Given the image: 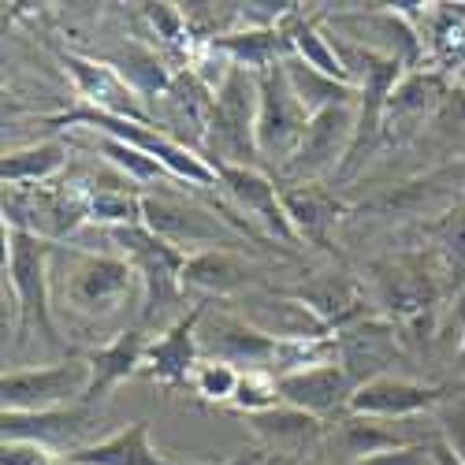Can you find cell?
Here are the masks:
<instances>
[{
	"mask_svg": "<svg viewBox=\"0 0 465 465\" xmlns=\"http://www.w3.org/2000/svg\"><path fill=\"white\" fill-rule=\"evenodd\" d=\"M257 104H261V86L257 74L246 67H231V74L213 94V112H209V134L205 142L216 149L209 164H239V168H257Z\"/></svg>",
	"mask_w": 465,
	"mask_h": 465,
	"instance_id": "5b68a950",
	"label": "cell"
},
{
	"mask_svg": "<svg viewBox=\"0 0 465 465\" xmlns=\"http://www.w3.org/2000/svg\"><path fill=\"white\" fill-rule=\"evenodd\" d=\"M67 465H190L161 454L149 440V420H131L127 429L112 432L108 440L86 443L64 458Z\"/></svg>",
	"mask_w": 465,
	"mask_h": 465,
	"instance_id": "603a6c76",
	"label": "cell"
},
{
	"mask_svg": "<svg viewBox=\"0 0 465 465\" xmlns=\"http://www.w3.org/2000/svg\"><path fill=\"white\" fill-rule=\"evenodd\" d=\"M283 74L294 90V97L302 101V108L309 115L317 112H328V108H346V104H358V86H346V83H335L328 74L305 67L298 56L283 60Z\"/></svg>",
	"mask_w": 465,
	"mask_h": 465,
	"instance_id": "f1b7e54d",
	"label": "cell"
},
{
	"mask_svg": "<svg viewBox=\"0 0 465 465\" xmlns=\"http://www.w3.org/2000/svg\"><path fill=\"white\" fill-rule=\"evenodd\" d=\"M108 64L134 86V94H138L142 101H161V97L168 94L172 79H175L172 67H168V60H164L157 49L138 45V42H127V49H124L120 56H112Z\"/></svg>",
	"mask_w": 465,
	"mask_h": 465,
	"instance_id": "4dcf8cb0",
	"label": "cell"
},
{
	"mask_svg": "<svg viewBox=\"0 0 465 465\" xmlns=\"http://www.w3.org/2000/svg\"><path fill=\"white\" fill-rule=\"evenodd\" d=\"M53 280V305L83 321H108L138 294L142 283L127 257L120 253H94L56 242L49 261Z\"/></svg>",
	"mask_w": 465,
	"mask_h": 465,
	"instance_id": "6da1fadb",
	"label": "cell"
},
{
	"mask_svg": "<svg viewBox=\"0 0 465 465\" xmlns=\"http://www.w3.org/2000/svg\"><path fill=\"white\" fill-rule=\"evenodd\" d=\"M305 465H321V461H305Z\"/></svg>",
	"mask_w": 465,
	"mask_h": 465,
	"instance_id": "7bdbcfd3",
	"label": "cell"
},
{
	"mask_svg": "<svg viewBox=\"0 0 465 465\" xmlns=\"http://www.w3.org/2000/svg\"><path fill=\"white\" fill-rule=\"evenodd\" d=\"M90 395V365L83 361H56L37 369H8L0 380V402L8 413H45L86 406Z\"/></svg>",
	"mask_w": 465,
	"mask_h": 465,
	"instance_id": "52a82bcc",
	"label": "cell"
},
{
	"mask_svg": "<svg viewBox=\"0 0 465 465\" xmlns=\"http://www.w3.org/2000/svg\"><path fill=\"white\" fill-rule=\"evenodd\" d=\"M283 30H287V37H291V53H294L305 67L328 74V79H335V83L354 86V74H351V67H346L339 45L331 42V37H328L313 19H305V15L298 12V15H291V19L283 23Z\"/></svg>",
	"mask_w": 465,
	"mask_h": 465,
	"instance_id": "4316f807",
	"label": "cell"
},
{
	"mask_svg": "<svg viewBox=\"0 0 465 465\" xmlns=\"http://www.w3.org/2000/svg\"><path fill=\"white\" fill-rule=\"evenodd\" d=\"M257 86H261V104H257V153L276 164V172L294 157V149L309 127V115L302 108V101L294 97L287 74H283V64L257 74Z\"/></svg>",
	"mask_w": 465,
	"mask_h": 465,
	"instance_id": "9c48e42d",
	"label": "cell"
},
{
	"mask_svg": "<svg viewBox=\"0 0 465 465\" xmlns=\"http://www.w3.org/2000/svg\"><path fill=\"white\" fill-rule=\"evenodd\" d=\"M94 424L90 406H67V410H45V413H0V436L5 440H26V443H42L56 454H71L86 447Z\"/></svg>",
	"mask_w": 465,
	"mask_h": 465,
	"instance_id": "e0dca14e",
	"label": "cell"
},
{
	"mask_svg": "<svg viewBox=\"0 0 465 465\" xmlns=\"http://www.w3.org/2000/svg\"><path fill=\"white\" fill-rule=\"evenodd\" d=\"M436 235H440V246L447 253L450 264H465V202H458L436 227Z\"/></svg>",
	"mask_w": 465,
	"mask_h": 465,
	"instance_id": "e575fe53",
	"label": "cell"
},
{
	"mask_svg": "<svg viewBox=\"0 0 465 465\" xmlns=\"http://www.w3.org/2000/svg\"><path fill=\"white\" fill-rule=\"evenodd\" d=\"M90 193V223L104 231H120V227H142V198L145 193L127 186H86Z\"/></svg>",
	"mask_w": 465,
	"mask_h": 465,
	"instance_id": "1f68e13d",
	"label": "cell"
},
{
	"mask_svg": "<svg viewBox=\"0 0 465 465\" xmlns=\"http://www.w3.org/2000/svg\"><path fill=\"white\" fill-rule=\"evenodd\" d=\"M429 461H432V447H424V443H410V447H399V450L372 454V458L354 461V465H429Z\"/></svg>",
	"mask_w": 465,
	"mask_h": 465,
	"instance_id": "8d00e7d4",
	"label": "cell"
},
{
	"mask_svg": "<svg viewBox=\"0 0 465 465\" xmlns=\"http://www.w3.org/2000/svg\"><path fill=\"white\" fill-rule=\"evenodd\" d=\"M60 64L67 71V79L74 83V94L83 97V104H90L97 112H108V115H120V120H134V124H153V127H157V115L145 108V101L134 94V86L108 60L60 49Z\"/></svg>",
	"mask_w": 465,
	"mask_h": 465,
	"instance_id": "7c38bea8",
	"label": "cell"
},
{
	"mask_svg": "<svg viewBox=\"0 0 465 465\" xmlns=\"http://www.w3.org/2000/svg\"><path fill=\"white\" fill-rule=\"evenodd\" d=\"M432 465H465V458L450 447V443H432Z\"/></svg>",
	"mask_w": 465,
	"mask_h": 465,
	"instance_id": "74e56055",
	"label": "cell"
},
{
	"mask_svg": "<svg viewBox=\"0 0 465 465\" xmlns=\"http://www.w3.org/2000/svg\"><path fill=\"white\" fill-rule=\"evenodd\" d=\"M372 276H376V294L383 302V317L391 321L417 324L440 302V280L424 257L402 253V257L376 261Z\"/></svg>",
	"mask_w": 465,
	"mask_h": 465,
	"instance_id": "8fae6325",
	"label": "cell"
},
{
	"mask_svg": "<svg viewBox=\"0 0 465 465\" xmlns=\"http://www.w3.org/2000/svg\"><path fill=\"white\" fill-rule=\"evenodd\" d=\"M142 227H149L157 239L172 242L183 253L231 250V235H235L205 205L190 198H168V193H145L142 198Z\"/></svg>",
	"mask_w": 465,
	"mask_h": 465,
	"instance_id": "ba28073f",
	"label": "cell"
},
{
	"mask_svg": "<svg viewBox=\"0 0 465 465\" xmlns=\"http://www.w3.org/2000/svg\"><path fill=\"white\" fill-rule=\"evenodd\" d=\"M272 461H276V458H268V461H264V465H272Z\"/></svg>",
	"mask_w": 465,
	"mask_h": 465,
	"instance_id": "b9f144b4",
	"label": "cell"
},
{
	"mask_svg": "<svg viewBox=\"0 0 465 465\" xmlns=\"http://www.w3.org/2000/svg\"><path fill=\"white\" fill-rule=\"evenodd\" d=\"M205 324L198 328V342H202V358L213 361H227L239 372H272L276 376V354H280V339L268 335L264 328H257L246 317L235 313H216V317H202Z\"/></svg>",
	"mask_w": 465,
	"mask_h": 465,
	"instance_id": "30bf717a",
	"label": "cell"
},
{
	"mask_svg": "<svg viewBox=\"0 0 465 465\" xmlns=\"http://www.w3.org/2000/svg\"><path fill=\"white\" fill-rule=\"evenodd\" d=\"M443 97H447L443 74H436V71H406L399 79V86L391 90V97H387L383 134L395 138V142H406L443 104Z\"/></svg>",
	"mask_w": 465,
	"mask_h": 465,
	"instance_id": "ffe728a7",
	"label": "cell"
},
{
	"mask_svg": "<svg viewBox=\"0 0 465 465\" xmlns=\"http://www.w3.org/2000/svg\"><path fill=\"white\" fill-rule=\"evenodd\" d=\"M49 127H74V131H97V134H108V138H120L134 149H142L145 157L161 161L175 183H186V186H202V190H223L220 186V172L205 161V153L190 149L186 142L164 134L161 127L153 124H134V120H120V115H108V112H97L90 104H79L71 112H60V115H45Z\"/></svg>",
	"mask_w": 465,
	"mask_h": 465,
	"instance_id": "3957f363",
	"label": "cell"
},
{
	"mask_svg": "<svg viewBox=\"0 0 465 465\" xmlns=\"http://www.w3.org/2000/svg\"><path fill=\"white\" fill-rule=\"evenodd\" d=\"M145 351H149V339H145L142 328H124L112 342L94 346V351L86 354V365H90V395H86V406L108 399L124 380H131L134 372H142Z\"/></svg>",
	"mask_w": 465,
	"mask_h": 465,
	"instance_id": "7402d4cb",
	"label": "cell"
},
{
	"mask_svg": "<svg viewBox=\"0 0 465 465\" xmlns=\"http://www.w3.org/2000/svg\"><path fill=\"white\" fill-rule=\"evenodd\" d=\"M220 172V186L227 190V198L235 202L253 223H261L268 235L280 242H298L291 216L283 209V190L268 179L261 168H239V164H213Z\"/></svg>",
	"mask_w": 465,
	"mask_h": 465,
	"instance_id": "9a60e30c",
	"label": "cell"
},
{
	"mask_svg": "<svg viewBox=\"0 0 465 465\" xmlns=\"http://www.w3.org/2000/svg\"><path fill=\"white\" fill-rule=\"evenodd\" d=\"M0 465H67V461H64V454H56L42 443L5 440V447H0Z\"/></svg>",
	"mask_w": 465,
	"mask_h": 465,
	"instance_id": "d590c367",
	"label": "cell"
},
{
	"mask_svg": "<svg viewBox=\"0 0 465 465\" xmlns=\"http://www.w3.org/2000/svg\"><path fill=\"white\" fill-rule=\"evenodd\" d=\"M354 131H358V104L317 112L309 120L294 157L280 168V175L291 179V186H321L324 175L342 172L354 145Z\"/></svg>",
	"mask_w": 465,
	"mask_h": 465,
	"instance_id": "8992f818",
	"label": "cell"
},
{
	"mask_svg": "<svg viewBox=\"0 0 465 465\" xmlns=\"http://www.w3.org/2000/svg\"><path fill=\"white\" fill-rule=\"evenodd\" d=\"M239 380H242V372H239L235 365H227V361H213V358H202V361H198V369H193L190 387L198 391V399L216 402V406H227L231 399H235V391H239Z\"/></svg>",
	"mask_w": 465,
	"mask_h": 465,
	"instance_id": "d6a6232c",
	"label": "cell"
},
{
	"mask_svg": "<svg viewBox=\"0 0 465 465\" xmlns=\"http://www.w3.org/2000/svg\"><path fill=\"white\" fill-rule=\"evenodd\" d=\"M268 458H272L268 450H246V454H235V458L223 461V465H264Z\"/></svg>",
	"mask_w": 465,
	"mask_h": 465,
	"instance_id": "f35d334b",
	"label": "cell"
},
{
	"mask_svg": "<svg viewBox=\"0 0 465 465\" xmlns=\"http://www.w3.org/2000/svg\"><path fill=\"white\" fill-rule=\"evenodd\" d=\"M257 280V264L235 250H202L183 264V291H205L216 298L239 294Z\"/></svg>",
	"mask_w": 465,
	"mask_h": 465,
	"instance_id": "cb8c5ba5",
	"label": "cell"
},
{
	"mask_svg": "<svg viewBox=\"0 0 465 465\" xmlns=\"http://www.w3.org/2000/svg\"><path fill=\"white\" fill-rule=\"evenodd\" d=\"M387 424H391V420L346 413V417H339L331 440H335V447H339L346 458H351V465H354V461H365V458H372V454H383V450L410 447V440L399 436L395 429H387Z\"/></svg>",
	"mask_w": 465,
	"mask_h": 465,
	"instance_id": "83f0119b",
	"label": "cell"
},
{
	"mask_svg": "<svg viewBox=\"0 0 465 465\" xmlns=\"http://www.w3.org/2000/svg\"><path fill=\"white\" fill-rule=\"evenodd\" d=\"M67 161H71V142L45 138L5 153L0 179H5V186H53L67 172Z\"/></svg>",
	"mask_w": 465,
	"mask_h": 465,
	"instance_id": "d4e9b609",
	"label": "cell"
},
{
	"mask_svg": "<svg viewBox=\"0 0 465 465\" xmlns=\"http://www.w3.org/2000/svg\"><path fill=\"white\" fill-rule=\"evenodd\" d=\"M79 145H90L101 161H108L112 172H120L131 183H142V186H149V183H175L172 172L161 161L145 157L142 149H134V145H127L120 138H108V134H97V131H83Z\"/></svg>",
	"mask_w": 465,
	"mask_h": 465,
	"instance_id": "f546056e",
	"label": "cell"
},
{
	"mask_svg": "<svg viewBox=\"0 0 465 465\" xmlns=\"http://www.w3.org/2000/svg\"><path fill=\"white\" fill-rule=\"evenodd\" d=\"M283 209L291 216L298 242H313V246H328V231L346 213L342 202H335L331 193L321 190V186H287L283 190Z\"/></svg>",
	"mask_w": 465,
	"mask_h": 465,
	"instance_id": "484cf974",
	"label": "cell"
},
{
	"mask_svg": "<svg viewBox=\"0 0 465 465\" xmlns=\"http://www.w3.org/2000/svg\"><path fill=\"white\" fill-rule=\"evenodd\" d=\"M280 383V399L294 410H305L321 420L328 417H346L351 413V399H354V380L346 376L342 365H317V369H302V372H287L276 380Z\"/></svg>",
	"mask_w": 465,
	"mask_h": 465,
	"instance_id": "d6986e66",
	"label": "cell"
},
{
	"mask_svg": "<svg viewBox=\"0 0 465 465\" xmlns=\"http://www.w3.org/2000/svg\"><path fill=\"white\" fill-rule=\"evenodd\" d=\"M447 399H450V387L417 383V380H402V376L387 372V376L358 387L354 399H351V413L354 417H380V420H406V417L443 406Z\"/></svg>",
	"mask_w": 465,
	"mask_h": 465,
	"instance_id": "2e32d148",
	"label": "cell"
},
{
	"mask_svg": "<svg viewBox=\"0 0 465 465\" xmlns=\"http://www.w3.org/2000/svg\"><path fill=\"white\" fill-rule=\"evenodd\" d=\"M287 298H294L302 309H309L328 331H339L346 324H354L365 317L361 305V287L358 280H351L346 272H321L309 283L294 287Z\"/></svg>",
	"mask_w": 465,
	"mask_h": 465,
	"instance_id": "44dd1931",
	"label": "cell"
},
{
	"mask_svg": "<svg viewBox=\"0 0 465 465\" xmlns=\"http://www.w3.org/2000/svg\"><path fill=\"white\" fill-rule=\"evenodd\" d=\"M108 239L120 246V257L131 261L142 283V331L153 324H164L172 305L186 294L183 291V264L190 253L175 250L172 242L157 239L149 227H120L108 231Z\"/></svg>",
	"mask_w": 465,
	"mask_h": 465,
	"instance_id": "277c9868",
	"label": "cell"
},
{
	"mask_svg": "<svg viewBox=\"0 0 465 465\" xmlns=\"http://www.w3.org/2000/svg\"><path fill=\"white\" fill-rule=\"evenodd\" d=\"M202 317H205V302L193 305L190 313L175 317L157 339H149L142 372L153 383L168 387V391H179V387H186L193 380V369H198V361H202V342H198Z\"/></svg>",
	"mask_w": 465,
	"mask_h": 465,
	"instance_id": "4fadbf2b",
	"label": "cell"
},
{
	"mask_svg": "<svg viewBox=\"0 0 465 465\" xmlns=\"http://www.w3.org/2000/svg\"><path fill=\"white\" fill-rule=\"evenodd\" d=\"M272 465H298V461H280V458H276V461H272Z\"/></svg>",
	"mask_w": 465,
	"mask_h": 465,
	"instance_id": "ab89813d",
	"label": "cell"
},
{
	"mask_svg": "<svg viewBox=\"0 0 465 465\" xmlns=\"http://www.w3.org/2000/svg\"><path fill=\"white\" fill-rule=\"evenodd\" d=\"M53 246L30 235V231L5 227V276L15 302V342H26L37 335L53 354H60V331H56V305H53V280H49V261Z\"/></svg>",
	"mask_w": 465,
	"mask_h": 465,
	"instance_id": "7a4b0ae2",
	"label": "cell"
},
{
	"mask_svg": "<svg viewBox=\"0 0 465 465\" xmlns=\"http://www.w3.org/2000/svg\"><path fill=\"white\" fill-rule=\"evenodd\" d=\"M246 424L261 440V450H268L280 461H302L309 454H317V447L328 436V424L321 417L305 413V410H294L287 402H280L276 410L246 417Z\"/></svg>",
	"mask_w": 465,
	"mask_h": 465,
	"instance_id": "ac0fdd59",
	"label": "cell"
},
{
	"mask_svg": "<svg viewBox=\"0 0 465 465\" xmlns=\"http://www.w3.org/2000/svg\"><path fill=\"white\" fill-rule=\"evenodd\" d=\"M283 399H280V383L272 372H242L239 380V391L227 406L242 413V417H253V413H264V410H276Z\"/></svg>",
	"mask_w": 465,
	"mask_h": 465,
	"instance_id": "836d02e7",
	"label": "cell"
},
{
	"mask_svg": "<svg viewBox=\"0 0 465 465\" xmlns=\"http://www.w3.org/2000/svg\"><path fill=\"white\" fill-rule=\"evenodd\" d=\"M335 339H339V365L354 380V387L387 376V365L399 358V328L383 313L339 328Z\"/></svg>",
	"mask_w": 465,
	"mask_h": 465,
	"instance_id": "5bb4252c",
	"label": "cell"
},
{
	"mask_svg": "<svg viewBox=\"0 0 465 465\" xmlns=\"http://www.w3.org/2000/svg\"><path fill=\"white\" fill-rule=\"evenodd\" d=\"M461 369H465V342H461Z\"/></svg>",
	"mask_w": 465,
	"mask_h": 465,
	"instance_id": "60d3db41",
	"label": "cell"
}]
</instances>
